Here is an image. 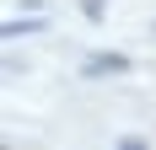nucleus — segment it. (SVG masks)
<instances>
[{
  "label": "nucleus",
  "instance_id": "3",
  "mask_svg": "<svg viewBox=\"0 0 156 150\" xmlns=\"http://www.w3.org/2000/svg\"><path fill=\"white\" fill-rule=\"evenodd\" d=\"M81 11H86V22H102L108 16V0H81Z\"/></svg>",
  "mask_w": 156,
  "mask_h": 150
},
{
  "label": "nucleus",
  "instance_id": "2",
  "mask_svg": "<svg viewBox=\"0 0 156 150\" xmlns=\"http://www.w3.org/2000/svg\"><path fill=\"white\" fill-rule=\"evenodd\" d=\"M43 27V16H27V22H5V38H27V32Z\"/></svg>",
  "mask_w": 156,
  "mask_h": 150
},
{
  "label": "nucleus",
  "instance_id": "4",
  "mask_svg": "<svg viewBox=\"0 0 156 150\" xmlns=\"http://www.w3.org/2000/svg\"><path fill=\"white\" fill-rule=\"evenodd\" d=\"M119 150H151V145H145L140 134H124V139H119Z\"/></svg>",
  "mask_w": 156,
  "mask_h": 150
},
{
  "label": "nucleus",
  "instance_id": "1",
  "mask_svg": "<svg viewBox=\"0 0 156 150\" xmlns=\"http://www.w3.org/2000/svg\"><path fill=\"white\" fill-rule=\"evenodd\" d=\"M135 70V59L129 54H86L81 59V75L86 80H102V75H129Z\"/></svg>",
  "mask_w": 156,
  "mask_h": 150
}]
</instances>
